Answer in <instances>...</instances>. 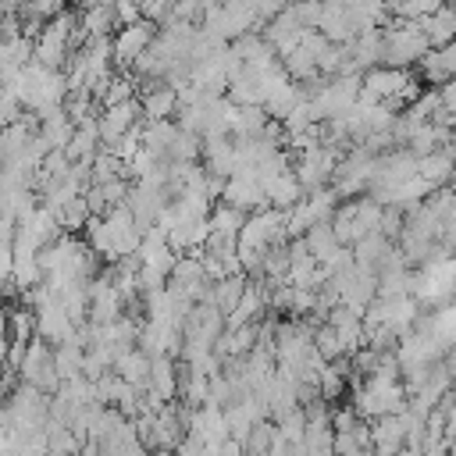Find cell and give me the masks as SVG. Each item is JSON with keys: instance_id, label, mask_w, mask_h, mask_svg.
<instances>
[{"instance_id": "1", "label": "cell", "mask_w": 456, "mask_h": 456, "mask_svg": "<svg viewBox=\"0 0 456 456\" xmlns=\"http://www.w3.org/2000/svg\"><path fill=\"white\" fill-rule=\"evenodd\" d=\"M381 203L374 196H363V200H349L342 207H335L331 214V228L338 235L342 246H356L363 235L378 232V221H381Z\"/></svg>"}, {"instance_id": "2", "label": "cell", "mask_w": 456, "mask_h": 456, "mask_svg": "<svg viewBox=\"0 0 456 456\" xmlns=\"http://www.w3.org/2000/svg\"><path fill=\"white\" fill-rule=\"evenodd\" d=\"M381 36H385L381 64H392V68H410L413 61H420L431 50V43L420 32V25L417 21H406V18H399L395 25L381 28Z\"/></svg>"}, {"instance_id": "3", "label": "cell", "mask_w": 456, "mask_h": 456, "mask_svg": "<svg viewBox=\"0 0 456 456\" xmlns=\"http://www.w3.org/2000/svg\"><path fill=\"white\" fill-rule=\"evenodd\" d=\"M75 18L71 14H57L43 32H39V43H36V64H43V68H61L64 64V57H68V50H71V43H75Z\"/></svg>"}, {"instance_id": "4", "label": "cell", "mask_w": 456, "mask_h": 456, "mask_svg": "<svg viewBox=\"0 0 456 456\" xmlns=\"http://www.w3.org/2000/svg\"><path fill=\"white\" fill-rule=\"evenodd\" d=\"M157 39V21H150V18H139V21H128L125 28H118V36H114V61L118 64H135L146 50H150V43Z\"/></svg>"}, {"instance_id": "5", "label": "cell", "mask_w": 456, "mask_h": 456, "mask_svg": "<svg viewBox=\"0 0 456 456\" xmlns=\"http://www.w3.org/2000/svg\"><path fill=\"white\" fill-rule=\"evenodd\" d=\"M221 192H224V203H232V207H239V210H246V214H253V210H260V207H271V203H267V192H264V185H260V178H256V175H246V171L232 175Z\"/></svg>"}, {"instance_id": "6", "label": "cell", "mask_w": 456, "mask_h": 456, "mask_svg": "<svg viewBox=\"0 0 456 456\" xmlns=\"http://www.w3.org/2000/svg\"><path fill=\"white\" fill-rule=\"evenodd\" d=\"M417 175H420L431 189L449 185V178L456 175V142L438 146V150H431V153L417 157Z\"/></svg>"}, {"instance_id": "7", "label": "cell", "mask_w": 456, "mask_h": 456, "mask_svg": "<svg viewBox=\"0 0 456 456\" xmlns=\"http://www.w3.org/2000/svg\"><path fill=\"white\" fill-rule=\"evenodd\" d=\"M417 64H420V82H428V86H442V82L456 78V39L431 46Z\"/></svg>"}, {"instance_id": "8", "label": "cell", "mask_w": 456, "mask_h": 456, "mask_svg": "<svg viewBox=\"0 0 456 456\" xmlns=\"http://www.w3.org/2000/svg\"><path fill=\"white\" fill-rule=\"evenodd\" d=\"M139 100H125V103H114V107H107L96 121H100V139L110 146V142H118L121 135H128L132 128H135V118H139Z\"/></svg>"}, {"instance_id": "9", "label": "cell", "mask_w": 456, "mask_h": 456, "mask_svg": "<svg viewBox=\"0 0 456 456\" xmlns=\"http://www.w3.org/2000/svg\"><path fill=\"white\" fill-rule=\"evenodd\" d=\"M264 192H267V203L278 207V210H292V207L306 196V189H303V182L296 178V171H278V175H271V178L264 182Z\"/></svg>"}, {"instance_id": "10", "label": "cell", "mask_w": 456, "mask_h": 456, "mask_svg": "<svg viewBox=\"0 0 456 456\" xmlns=\"http://www.w3.org/2000/svg\"><path fill=\"white\" fill-rule=\"evenodd\" d=\"M420 32L428 36L431 46H442V43H452L456 39V7L452 4H438L435 11H428L424 18H417Z\"/></svg>"}, {"instance_id": "11", "label": "cell", "mask_w": 456, "mask_h": 456, "mask_svg": "<svg viewBox=\"0 0 456 456\" xmlns=\"http://www.w3.org/2000/svg\"><path fill=\"white\" fill-rule=\"evenodd\" d=\"M178 388H182V378H178V370H175V360H171V356H153L150 388H146V392L157 395L160 403H175Z\"/></svg>"}, {"instance_id": "12", "label": "cell", "mask_w": 456, "mask_h": 456, "mask_svg": "<svg viewBox=\"0 0 456 456\" xmlns=\"http://www.w3.org/2000/svg\"><path fill=\"white\" fill-rule=\"evenodd\" d=\"M242 292H246V274H242V271H239V274H224V278H217V281H214V289H210V299H207V303H214V306L224 314V321H228V314L239 306Z\"/></svg>"}, {"instance_id": "13", "label": "cell", "mask_w": 456, "mask_h": 456, "mask_svg": "<svg viewBox=\"0 0 456 456\" xmlns=\"http://www.w3.org/2000/svg\"><path fill=\"white\" fill-rule=\"evenodd\" d=\"M139 107H142L146 121H164V118L178 107V89H175V86H153V89L142 93Z\"/></svg>"}, {"instance_id": "14", "label": "cell", "mask_w": 456, "mask_h": 456, "mask_svg": "<svg viewBox=\"0 0 456 456\" xmlns=\"http://www.w3.org/2000/svg\"><path fill=\"white\" fill-rule=\"evenodd\" d=\"M314 346H317V353L331 363V360H342L346 356V346H342V338H338V331L324 321V324H317L314 328Z\"/></svg>"}, {"instance_id": "15", "label": "cell", "mask_w": 456, "mask_h": 456, "mask_svg": "<svg viewBox=\"0 0 456 456\" xmlns=\"http://www.w3.org/2000/svg\"><path fill=\"white\" fill-rule=\"evenodd\" d=\"M132 82L128 78H107V86H103V103L107 107H114V103H125V100H132Z\"/></svg>"}, {"instance_id": "16", "label": "cell", "mask_w": 456, "mask_h": 456, "mask_svg": "<svg viewBox=\"0 0 456 456\" xmlns=\"http://www.w3.org/2000/svg\"><path fill=\"white\" fill-rule=\"evenodd\" d=\"M435 89H438L442 110H445V114H456V78H449V82H442V86H435Z\"/></svg>"}, {"instance_id": "17", "label": "cell", "mask_w": 456, "mask_h": 456, "mask_svg": "<svg viewBox=\"0 0 456 456\" xmlns=\"http://www.w3.org/2000/svg\"><path fill=\"white\" fill-rule=\"evenodd\" d=\"M64 0H36V11H43V14H50V11H57Z\"/></svg>"}, {"instance_id": "18", "label": "cell", "mask_w": 456, "mask_h": 456, "mask_svg": "<svg viewBox=\"0 0 456 456\" xmlns=\"http://www.w3.org/2000/svg\"><path fill=\"white\" fill-rule=\"evenodd\" d=\"M360 456H378V449H374V445H367V449H363Z\"/></svg>"}, {"instance_id": "19", "label": "cell", "mask_w": 456, "mask_h": 456, "mask_svg": "<svg viewBox=\"0 0 456 456\" xmlns=\"http://www.w3.org/2000/svg\"><path fill=\"white\" fill-rule=\"evenodd\" d=\"M449 189H452V192H456V175H452V178H449Z\"/></svg>"}, {"instance_id": "20", "label": "cell", "mask_w": 456, "mask_h": 456, "mask_svg": "<svg viewBox=\"0 0 456 456\" xmlns=\"http://www.w3.org/2000/svg\"><path fill=\"white\" fill-rule=\"evenodd\" d=\"M289 4H292V0H289Z\"/></svg>"}]
</instances>
